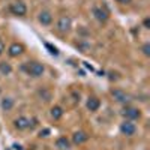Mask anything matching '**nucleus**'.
<instances>
[{"instance_id":"nucleus-1","label":"nucleus","mask_w":150,"mask_h":150,"mask_svg":"<svg viewBox=\"0 0 150 150\" xmlns=\"http://www.w3.org/2000/svg\"><path fill=\"white\" fill-rule=\"evenodd\" d=\"M21 69L26 72L27 75H30V77H35V78L41 77V75L44 74V71H45L44 65L39 63V62H27L26 65H23Z\"/></svg>"},{"instance_id":"nucleus-2","label":"nucleus","mask_w":150,"mask_h":150,"mask_svg":"<svg viewBox=\"0 0 150 150\" xmlns=\"http://www.w3.org/2000/svg\"><path fill=\"white\" fill-rule=\"evenodd\" d=\"M72 27V20L69 15H62L57 21V30L60 33H68Z\"/></svg>"},{"instance_id":"nucleus-3","label":"nucleus","mask_w":150,"mask_h":150,"mask_svg":"<svg viewBox=\"0 0 150 150\" xmlns=\"http://www.w3.org/2000/svg\"><path fill=\"white\" fill-rule=\"evenodd\" d=\"M9 11H11V14H14V15H17V17H24V15L27 14V6L18 0V2L11 3Z\"/></svg>"},{"instance_id":"nucleus-4","label":"nucleus","mask_w":150,"mask_h":150,"mask_svg":"<svg viewBox=\"0 0 150 150\" xmlns=\"http://www.w3.org/2000/svg\"><path fill=\"white\" fill-rule=\"evenodd\" d=\"M122 116L126 120H137L141 117V111L138 108H134V107H125L122 110Z\"/></svg>"},{"instance_id":"nucleus-5","label":"nucleus","mask_w":150,"mask_h":150,"mask_svg":"<svg viewBox=\"0 0 150 150\" xmlns=\"http://www.w3.org/2000/svg\"><path fill=\"white\" fill-rule=\"evenodd\" d=\"M120 132L126 137H132L135 132H137V126L132 123V120H125L122 125H120Z\"/></svg>"},{"instance_id":"nucleus-6","label":"nucleus","mask_w":150,"mask_h":150,"mask_svg":"<svg viewBox=\"0 0 150 150\" xmlns=\"http://www.w3.org/2000/svg\"><path fill=\"white\" fill-rule=\"evenodd\" d=\"M30 123H32L30 119L24 117V116H20V117H17V119L14 120V126H15V129H18V131H24V129H29V128H30Z\"/></svg>"},{"instance_id":"nucleus-7","label":"nucleus","mask_w":150,"mask_h":150,"mask_svg":"<svg viewBox=\"0 0 150 150\" xmlns=\"http://www.w3.org/2000/svg\"><path fill=\"white\" fill-rule=\"evenodd\" d=\"M24 53V45L23 44H18V42H14V44H11L9 48H8V54L11 57H18Z\"/></svg>"},{"instance_id":"nucleus-8","label":"nucleus","mask_w":150,"mask_h":150,"mask_svg":"<svg viewBox=\"0 0 150 150\" xmlns=\"http://www.w3.org/2000/svg\"><path fill=\"white\" fill-rule=\"evenodd\" d=\"M111 96L114 98L117 102H120V104H126V102L129 101V95H128L126 92L120 90V89H114V90L111 92Z\"/></svg>"},{"instance_id":"nucleus-9","label":"nucleus","mask_w":150,"mask_h":150,"mask_svg":"<svg viewBox=\"0 0 150 150\" xmlns=\"http://www.w3.org/2000/svg\"><path fill=\"white\" fill-rule=\"evenodd\" d=\"M93 15H95V18L98 21H101V23H105L108 20V12L105 9H102V8H98V6L93 8Z\"/></svg>"},{"instance_id":"nucleus-10","label":"nucleus","mask_w":150,"mask_h":150,"mask_svg":"<svg viewBox=\"0 0 150 150\" xmlns=\"http://www.w3.org/2000/svg\"><path fill=\"white\" fill-rule=\"evenodd\" d=\"M38 20H39V23L42 26H50V24L53 23V15L50 14L48 11H42L39 14V17H38Z\"/></svg>"},{"instance_id":"nucleus-11","label":"nucleus","mask_w":150,"mask_h":150,"mask_svg":"<svg viewBox=\"0 0 150 150\" xmlns=\"http://www.w3.org/2000/svg\"><path fill=\"white\" fill-rule=\"evenodd\" d=\"M87 140H89V135H87L86 132H83V131H78V132H75V134L72 135L74 144H83V143H86Z\"/></svg>"},{"instance_id":"nucleus-12","label":"nucleus","mask_w":150,"mask_h":150,"mask_svg":"<svg viewBox=\"0 0 150 150\" xmlns=\"http://www.w3.org/2000/svg\"><path fill=\"white\" fill-rule=\"evenodd\" d=\"M99 107H101V101L96 98V96H90L89 99H87V108H89V111H98Z\"/></svg>"},{"instance_id":"nucleus-13","label":"nucleus","mask_w":150,"mask_h":150,"mask_svg":"<svg viewBox=\"0 0 150 150\" xmlns=\"http://www.w3.org/2000/svg\"><path fill=\"white\" fill-rule=\"evenodd\" d=\"M56 147H59L60 150H69L71 149V141L66 138V137H60L56 141Z\"/></svg>"},{"instance_id":"nucleus-14","label":"nucleus","mask_w":150,"mask_h":150,"mask_svg":"<svg viewBox=\"0 0 150 150\" xmlns=\"http://www.w3.org/2000/svg\"><path fill=\"white\" fill-rule=\"evenodd\" d=\"M51 117L54 119V120H59V119H62V116H63V108L62 107H59V105H56V107H53L51 108Z\"/></svg>"},{"instance_id":"nucleus-15","label":"nucleus","mask_w":150,"mask_h":150,"mask_svg":"<svg viewBox=\"0 0 150 150\" xmlns=\"http://www.w3.org/2000/svg\"><path fill=\"white\" fill-rule=\"evenodd\" d=\"M12 108H14V99H12V98H5V99H2V110L11 111Z\"/></svg>"},{"instance_id":"nucleus-16","label":"nucleus","mask_w":150,"mask_h":150,"mask_svg":"<svg viewBox=\"0 0 150 150\" xmlns=\"http://www.w3.org/2000/svg\"><path fill=\"white\" fill-rule=\"evenodd\" d=\"M12 72V66L8 62H0V74L2 75H11Z\"/></svg>"},{"instance_id":"nucleus-17","label":"nucleus","mask_w":150,"mask_h":150,"mask_svg":"<svg viewBox=\"0 0 150 150\" xmlns=\"http://www.w3.org/2000/svg\"><path fill=\"white\" fill-rule=\"evenodd\" d=\"M44 45H45V48L48 50V53H50V54H53V56H59V50H57V47H54L53 44H50V42H45Z\"/></svg>"},{"instance_id":"nucleus-18","label":"nucleus","mask_w":150,"mask_h":150,"mask_svg":"<svg viewBox=\"0 0 150 150\" xmlns=\"http://www.w3.org/2000/svg\"><path fill=\"white\" fill-rule=\"evenodd\" d=\"M39 96L44 99L45 102H48L50 99H51V92L47 90V89H41V90H39Z\"/></svg>"},{"instance_id":"nucleus-19","label":"nucleus","mask_w":150,"mask_h":150,"mask_svg":"<svg viewBox=\"0 0 150 150\" xmlns=\"http://www.w3.org/2000/svg\"><path fill=\"white\" fill-rule=\"evenodd\" d=\"M141 51H143V54H144V56H147V57L150 56V44H149V42H147V44H144V45L141 47Z\"/></svg>"},{"instance_id":"nucleus-20","label":"nucleus","mask_w":150,"mask_h":150,"mask_svg":"<svg viewBox=\"0 0 150 150\" xmlns=\"http://www.w3.org/2000/svg\"><path fill=\"white\" fill-rule=\"evenodd\" d=\"M143 26H144L146 29H150V18H144V21H143Z\"/></svg>"},{"instance_id":"nucleus-21","label":"nucleus","mask_w":150,"mask_h":150,"mask_svg":"<svg viewBox=\"0 0 150 150\" xmlns=\"http://www.w3.org/2000/svg\"><path fill=\"white\" fill-rule=\"evenodd\" d=\"M50 135V129H44V131H41V134H39V137H48Z\"/></svg>"},{"instance_id":"nucleus-22","label":"nucleus","mask_w":150,"mask_h":150,"mask_svg":"<svg viewBox=\"0 0 150 150\" xmlns=\"http://www.w3.org/2000/svg\"><path fill=\"white\" fill-rule=\"evenodd\" d=\"M3 51H5V42H3L2 39H0V56L3 54Z\"/></svg>"},{"instance_id":"nucleus-23","label":"nucleus","mask_w":150,"mask_h":150,"mask_svg":"<svg viewBox=\"0 0 150 150\" xmlns=\"http://www.w3.org/2000/svg\"><path fill=\"white\" fill-rule=\"evenodd\" d=\"M116 2H119L120 5H128V3L132 2V0H116Z\"/></svg>"},{"instance_id":"nucleus-24","label":"nucleus","mask_w":150,"mask_h":150,"mask_svg":"<svg viewBox=\"0 0 150 150\" xmlns=\"http://www.w3.org/2000/svg\"><path fill=\"white\" fill-rule=\"evenodd\" d=\"M0 95H2V89H0Z\"/></svg>"}]
</instances>
